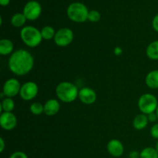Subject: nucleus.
Segmentation results:
<instances>
[{"label":"nucleus","mask_w":158,"mask_h":158,"mask_svg":"<svg viewBox=\"0 0 158 158\" xmlns=\"http://www.w3.org/2000/svg\"><path fill=\"white\" fill-rule=\"evenodd\" d=\"M34 66V58L26 49H19L10 56L9 68L12 73L17 76H24L29 73Z\"/></svg>","instance_id":"nucleus-1"},{"label":"nucleus","mask_w":158,"mask_h":158,"mask_svg":"<svg viewBox=\"0 0 158 158\" xmlns=\"http://www.w3.org/2000/svg\"><path fill=\"white\" fill-rule=\"evenodd\" d=\"M79 89L73 83L70 82H62L56 88L57 97L65 103L74 101L79 96Z\"/></svg>","instance_id":"nucleus-2"},{"label":"nucleus","mask_w":158,"mask_h":158,"mask_svg":"<svg viewBox=\"0 0 158 158\" xmlns=\"http://www.w3.org/2000/svg\"><path fill=\"white\" fill-rule=\"evenodd\" d=\"M20 36L23 43L29 47H36L43 40L41 32L34 26H27L22 29Z\"/></svg>","instance_id":"nucleus-3"},{"label":"nucleus","mask_w":158,"mask_h":158,"mask_svg":"<svg viewBox=\"0 0 158 158\" xmlns=\"http://www.w3.org/2000/svg\"><path fill=\"white\" fill-rule=\"evenodd\" d=\"M66 14L69 19L75 23H84L88 19L89 11L83 3L76 2L68 6Z\"/></svg>","instance_id":"nucleus-4"},{"label":"nucleus","mask_w":158,"mask_h":158,"mask_svg":"<svg viewBox=\"0 0 158 158\" xmlns=\"http://www.w3.org/2000/svg\"><path fill=\"white\" fill-rule=\"evenodd\" d=\"M158 106L157 97L151 94H144L138 100V107L143 114L148 115L155 113Z\"/></svg>","instance_id":"nucleus-5"},{"label":"nucleus","mask_w":158,"mask_h":158,"mask_svg":"<svg viewBox=\"0 0 158 158\" xmlns=\"http://www.w3.org/2000/svg\"><path fill=\"white\" fill-rule=\"evenodd\" d=\"M73 38V32L70 29L62 28L56 32L54 42L59 46H66L72 43Z\"/></svg>","instance_id":"nucleus-6"},{"label":"nucleus","mask_w":158,"mask_h":158,"mask_svg":"<svg viewBox=\"0 0 158 158\" xmlns=\"http://www.w3.org/2000/svg\"><path fill=\"white\" fill-rule=\"evenodd\" d=\"M42 7L41 5L35 0H31L28 2L24 6L23 9V12L24 15L28 20H33L37 19L41 15Z\"/></svg>","instance_id":"nucleus-7"},{"label":"nucleus","mask_w":158,"mask_h":158,"mask_svg":"<svg viewBox=\"0 0 158 158\" xmlns=\"http://www.w3.org/2000/svg\"><path fill=\"white\" fill-rule=\"evenodd\" d=\"M38 91L39 88L36 83L34 82L29 81L25 83L21 86L19 94L23 100L29 101L36 97L38 94Z\"/></svg>","instance_id":"nucleus-8"},{"label":"nucleus","mask_w":158,"mask_h":158,"mask_svg":"<svg viewBox=\"0 0 158 158\" xmlns=\"http://www.w3.org/2000/svg\"><path fill=\"white\" fill-rule=\"evenodd\" d=\"M21 86H22L20 85V83L18 80L15 78L9 79L4 83L2 93L6 97L11 98V97H15L17 94H19Z\"/></svg>","instance_id":"nucleus-9"},{"label":"nucleus","mask_w":158,"mask_h":158,"mask_svg":"<svg viewBox=\"0 0 158 158\" xmlns=\"http://www.w3.org/2000/svg\"><path fill=\"white\" fill-rule=\"evenodd\" d=\"M0 125L6 131H12L16 127L17 118L12 112H3L0 116Z\"/></svg>","instance_id":"nucleus-10"},{"label":"nucleus","mask_w":158,"mask_h":158,"mask_svg":"<svg viewBox=\"0 0 158 158\" xmlns=\"http://www.w3.org/2000/svg\"><path fill=\"white\" fill-rule=\"evenodd\" d=\"M79 99L84 104H93L97 100V94L93 89L83 87L79 91Z\"/></svg>","instance_id":"nucleus-11"},{"label":"nucleus","mask_w":158,"mask_h":158,"mask_svg":"<svg viewBox=\"0 0 158 158\" xmlns=\"http://www.w3.org/2000/svg\"><path fill=\"white\" fill-rule=\"evenodd\" d=\"M107 151L109 154L114 157H120L124 152V148L121 141L117 139H113L107 143Z\"/></svg>","instance_id":"nucleus-12"},{"label":"nucleus","mask_w":158,"mask_h":158,"mask_svg":"<svg viewBox=\"0 0 158 158\" xmlns=\"http://www.w3.org/2000/svg\"><path fill=\"white\" fill-rule=\"evenodd\" d=\"M60 104L56 99H50L44 104V113L47 116H54L60 111Z\"/></svg>","instance_id":"nucleus-13"},{"label":"nucleus","mask_w":158,"mask_h":158,"mask_svg":"<svg viewBox=\"0 0 158 158\" xmlns=\"http://www.w3.org/2000/svg\"><path fill=\"white\" fill-rule=\"evenodd\" d=\"M146 85L151 89H158V70L151 71L145 78Z\"/></svg>","instance_id":"nucleus-14"},{"label":"nucleus","mask_w":158,"mask_h":158,"mask_svg":"<svg viewBox=\"0 0 158 158\" xmlns=\"http://www.w3.org/2000/svg\"><path fill=\"white\" fill-rule=\"evenodd\" d=\"M148 115L146 114H139L137 115L135 118L134 119V121H133V125H134V127L136 130H143L144 128H146V127L148 124Z\"/></svg>","instance_id":"nucleus-15"},{"label":"nucleus","mask_w":158,"mask_h":158,"mask_svg":"<svg viewBox=\"0 0 158 158\" xmlns=\"http://www.w3.org/2000/svg\"><path fill=\"white\" fill-rule=\"evenodd\" d=\"M13 49V43L11 40H7V39H3L0 40V54L1 55H9L12 52Z\"/></svg>","instance_id":"nucleus-16"},{"label":"nucleus","mask_w":158,"mask_h":158,"mask_svg":"<svg viewBox=\"0 0 158 158\" xmlns=\"http://www.w3.org/2000/svg\"><path fill=\"white\" fill-rule=\"evenodd\" d=\"M146 54L151 60H158V40L152 42L148 45L146 49Z\"/></svg>","instance_id":"nucleus-17"},{"label":"nucleus","mask_w":158,"mask_h":158,"mask_svg":"<svg viewBox=\"0 0 158 158\" xmlns=\"http://www.w3.org/2000/svg\"><path fill=\"white\" fill-rule=\"evenodd\" d=\"M26 19H27L26 18L23 13H15L11 18V23L15 27H21V26H24Z\"/></svg>","instance_id":"nucleus-18"},{"label":"nucleus","mask_w":158,"mask_h":158,"mask_svg":"<svg viewBox=\"0 0 158 158\" xmlns=\"http://www.w3.org/2000/svg\"><path fill=\"white\" fill-rule=\"evenodd\" d=\"M15 107V103L12 98H5L2 102L0 105V108L4 112H12Z\"/></svg>","instance_id":"nucleus-19"},{"label":"nucleus","mask_w":158,"mask_h":158,"mask_svg":"<svg viewBox=\"0 0 158 158\" xmlns=\"http://www.w3.org/2000/svg\"><path fill=\"white\" fill-rule=\"evenodd\" d=\"M41 32V35L43 39L44 40H51V39H54V36L56 35L55 29L52 27V26H46L43 27V29L40 30Z\"/></svg>","instance_id":"nucleus-20"},{"label":"nucleus","mask_w":158,"mask_h":158,"mask_svg":"<svg viewBox=\"0 0 158 158\" xmlns=\"http://www.w3.org/2000/svg\"><path fill=\"white\" fill-rule=\"evenodd\" d=\"M140 158H158V152L154 148H146L140 152Z\"/></svg>","instance_id":"nucleus-21"},{"label":"nucleus","mask_w":158,"mask_h":158,"mask_svg":"<svg viewBox=\"0 0 158 158\" xmlns=\"http://www.w3.org/2000/svg\"><path fill=\"white\" fill-rule=\"evenodd\" d=\"M29 109H30L31 113L34 115H40L44 112V106L42 103H38V102L32 103Z\"/></svg>","instance_id":"nucleus-22"},{"label":"nucleus","mask_w":158,"mask_h":158,"mask_svg":"<svg viewBox=\"0 0 158 158\" xmlns=\"http://www.w3.org/2000/svg\"><path fill=\"white\" fill-rule=\"evenodd\" d=\"M100 13L97 10H91L89 11L88 14V20L92 23H97L100 21Z\"/></svg>","instance_id":"nucleus-23"},{"label":"nucleus","mask_w":158,"mask_h":158,"mask_svg":"<svg viewBox=\"0 0 158 158\" xmlns=\"http://www.w3.org/2000/svg\"><path fill=\"white\" fill-rule=\"evenodd\" d=\"M151 134L152 137L158 140V123L153 125V127L151 129Z\"/></svg>","instance_id":"nucleus-24"},{"label":"nucleus","mask_w":158,"mask_h":158,"mask_svg":"<svg viewBox=\"0 0 158 158\" xmlns=\"http://www.w3.org/2000/svg\"><path fill=\"white\" fill-rule=\"evenodd\" d=\"M9 158H28V157L24 152H22V151H16V152L13 153V154L9 157Z\"/></svg>","instance_id":"nucleus-25"},{"label":"nucleus","mask_w":158,"mask_h":158,"mask_svg":"<svg viewBox=\"0 0 158 158\" xmlns=\"http://www.w3.org/2000/svg\"><path fill=\"white\" fill-rule=\"evenodd\" d=\"M152 27L156 32H158V14L154 17L152 20Z\"/></svg>","instance_id":"nucleus-26"},{"label":"nucleus","mask_w":158,"mask_h":158,"mask_svg":"<svg viewBox=\"0 0 158 158\" xmlns=\"http://www.w3.org/2000/svg\"><path fill=\"white\" fill-rule=\"evenodd\" d=\"M148 120H149V122H151V123H154V122H156L157 120H158L156 112L148 114Z\"/></svg>","instance_id":"nucleus-27"},{"label":"nucleus","mask_w":158,"mask_h":158,"mask_svg":"<svg viewBox=\"0 0 158 158\" xmlns=\"http://www.w3.org/2000/svg\"><path fill=\"white\" fill-rule=\"evenodd\" d=\"M130 158H140V153L137 152L136 151H133L130 153Z\"/></svg>","instance_id":"nucleus-28"},{"label":"nucleus","mask_w":158,"mask_h":158,"mask_svg":"<svg viewBox=\"0 0 158 158\" xmlns=\"http://www.w3.org/2000/svg\"><path fill=\"white\" fill-rule=\"evenodd\" d=\"M122 52H123V49L120 47H119V46H117V47L114 49V54H115L116 56H120L122 54Z\"/></svg>","instance_id":"nucleus-29"},{"label":"nucleus","mask_w":158,"mask_h":158,"mask_svg":"<svg viewBox=\"0 0 158 158\" xmlns=\"http://www.w3.org/2000/svg\"><path fill=\"white\" fill-rule=\"evenodd\" d=\"M5 146H6V144H5L4 140H3L2 137H1L0 138V152H3L5 149Z\"/></svg>","instance_id":"nucleus-30"},{"label":"nucleus","mask_w":158,"mask_h":158,"mask_svg":"<svg viewBox=\"0 0 158 158\" xmlns=\"http://www.w3.org/2000/svg\"><path fill=\"white\" fill-rule=\"evenodd\" d=\"M10 0H0V4L2 6H6L9 4Z\"/></svg>","instance_id":"nucleus-31"},{"label":"nucleus","mask_w":158,"mask_h":158,"mask_svg":"<svg viewBox=\"0 0 158 158\" xmlns=\"http://www.w3.org/2000/svg\"><path fill=\"white\" fill-rule=\"evenodd\" d=\"M155 149L157 150V151L158 152V140H157V143H156V147H155Z\"/></svg>","instance_id":"nucleus-32"},{"label":"nucleus","mask_w":158,"mask_h":158,"mask_svg":"<svg viewBox=\"0 0 158 158\" xmlns=\"http://www.w3.org/2000/svg\"><path fill=\"white\" fill-rule=\"evenodd\" d=\"M156 114H157V119H158V106H157V110H156Z\"/></svg>","instance_id":"nucleus-33"}]
</instances>
